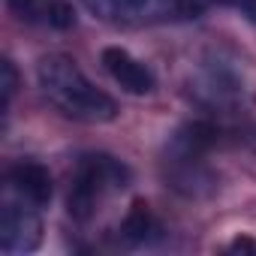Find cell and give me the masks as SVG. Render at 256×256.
I'll list each match as a JSON object with an SVG mask.
<instances>
[{
	"mask_svg": "<svg viewBox=\"0 0 256 256\" xmlns=\"http://www.w3.org/2000/svg\"><path fill=\"white\" fill-rule=\"evenodd\" d=\"M36 82L46 100L72 120L106 124L118 114V102L106 90H100L66 54H46L36 64Z\"/></svg>",
	"mask_w": 256,
	"mask_h": 256,
	"instance_id": "obj_1",
	"label": "cell"
},
{
	"mask_svg": "<svg viewBox=\"0 0 256 256\" xmlns=\"http://www.w3.org/2000/svg\"><path fill=\"white\" fill-rule=\"evenodd\" d=\"M126 184H130V169H126L120 160H114L108 154L82 157L76 172H72V184H70V196H66L70 217L90 220L96 214V205L108 193L124 190Z\"/></svg>",
	"mask_w": 256,
	"mask_h": 256,
	"instance_id": "obj_2",
	"label": "cell"
},
{
	"mask_svg": "<svg viewBox=\"0 0 256 256\" xmlns=\"http://www.w3.org/2000/svg\"><path fill=\"white\" fill-rule=\"evenodd\" d=\"M84 6L108 24L190 22L202 16V0H84Z\"/></svg>",
	"mask_w": 256,
	"mask_h": 256,
	"instance_id": "obj_3",
	"label": "cell"
},
{
	"mask_svg": "<svg viewBox=\"0 0 256 256\" xmlns=\"http://www.w3.org/2000/svg\"><path fill=\"white\" fill-rule=\"evenodd\" d=\"M42 241V223L36 214V205L18 199L6 202L0 211V250L16 256V253H30Z\"/></svg>",
	"mask_w": 256,
	"mask_h": 256,
	"instance_id": "obj_4",
	"label": "cell"
},
{
	"mask_svg": "<svg viewBox=\"0 0 256 256\" xmlns=\"http://www.w3.org/2000/svg\"><path fill=\"white\" fill-rule=\"evenodd\" d=\"M102 66H106V72L126 90V94H151L154 88H157V78H154V72L142 64V60H136L126 48H118V46H108L106 52H102Z\"/></svg>",
	"mask_w": 256,
	"mask_h": 256,
	"instance_id": "obj_5",
	"label": "cell"
},
{
	"mask_svg": "<svg viewBox=\"0 0 256 256\" xmlns=\"http://www.w3.org/2000/svg\"><path fill=\"white\" fill-rule=\"evenodd\" d=\"M6 184H10V190H12L18 199L30 202V205H36V208H42V205L52 202V175H48V169H46L42 163L22 160V163L10 166Z\"/></svg>",
	"mask_w": 256,
	"mask_h": 256,
	"instance_id": "obj_6",
	"label": "cell"
},
{
	"mask_svg": "<svg viewBox=\"0 0 256 256\" xmlns=\"http://www.w3.org/2000/svg\"><path fill=\"white\" fill-rule=\"evenodd\" d=\"M118 232H120V238L126 244L139 247V244H151L160 235V223L154 220V214L148 211L145 202H133V208L126 211V217L120 220V229Z\"/></svg>",
	"mask_w": 256,
	"mask_h": 256,
	"instance_id": "obj_7",
	"label": "cell"
},
{
	"mask_svg": "<svg viewBox=\"0 0 256 256\" xmlns=\"http://www.w3.org/2000/svg\"><path fill=\"white\" fill-rule=\"evenodd\" d=\"M46 24L58 28V30H66V28L76 24V10L66 4V0H48L46 4Z\"/></svg>",
	"mask_w": 256,
	"mask_h": 256,
	"instance_id": "obj_8",
	"label": "cell"
},
{
	"mask_svg": "<svg viewBox=\"0 0 256 256\" xmlns=\"http://www.w3.org/2000/svg\"><path fill=\"white\" fill-rule=\"evenodd\" d=\"M46 4L48 0H6V6L16 12V18L34 24V22H42L46 24Z\"/></svg>",
	"mask_w": 256,
	"mask_h": 256,
	"instance_id": "obj_9",
	"label": "cell"
},
{
	"mask_svg": "<svg viewBox=\"0 0 256 256\" xmlns=\"http://www.w3.org/2000/svg\"><path fill=\"white\" fill-rule=\"evenodd\" d=\"M0 72H4V112L10 108V102H12V96H16V88H18V72H16V66H12V60L6 58L4 64H0Z\"/></svg>",
	"mask_w": 256,
	"mask_h": 256,
	"instance_id": "obj_10",
	"label": "cell"
},
{
	"mask_svg": "<svg viewBox=\"0 0 256 256\" xmlns=\"http://www.w3.org/2000/svg\"><path fill=\"white\" fill-rule=\"evenodd\" d=\"M214 4H220V6H232V10H238L247 22L256 24V0H214Z\"/></svg>",
	"mask_w": 256,
	"mask_h": 256,
	"instance_id": "obj_11",
	"label": "cell"
}]
</instances>
